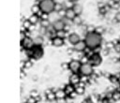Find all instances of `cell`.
I'll return each instance as SVG.
<instances>
[{
  "instance_id": "5b68a950",
  "label": "cell",
  "mask_w": 120,
  "mask_h": 103,
  "mask_svg": "<svg viewBox=\"0 0 120 103\" xmlns=\"http://www.w3.org/2000/svg\"><path fill=\"white\" fill-rule=\"evenodd\" d=\"M102 62V56L99 52H93L91 55H89V63L95 67L98 66Z\"/></svg>"
},
{
  "instance_id": "cb8c5ba5",
  "label": "cell",
  "mask_w": 120,
  "mask_h": 103,
  "mask_svg": "<svg viewBox=\"0 0 120 103\" xmlns=\"http://www.w3.org/2000/svg\"><path fill=\"white\" fill-rule=\"evenodd\" d=\"M63 8H64V5H63V4H61V3H56V2H55V5H54V12L59 13Z\"/></svg>"
},
{
  "instance_id": "4dcf8cb0",
  "label": "cell",
  "mask_w": 120,
  "mask_h": 103,
  "mask_svg": "<svg viewBox=\"0 0 120 103\" xmlns=\"http://www.w3.org/2000/svg\"><path fill=\"white\" fill-rule=\"evenodd\" d=\"M30 96L38 97V96H39V94H38V92L37 90H32V91L30 92Z\"/></svg>"
},
{
  "instance_id": "484cf974",
  "label": "cell",
  "mask_w": 120,
  "mask_h": 103,
  "mask_svg": "<svg viewBox=\"0 0 120 103\" xmlns=\"http://www.w3.org/2000/svg\"><path fill=\"white\" fill-rule=\"evenodd\" d=\"M112 100L114 101H117L120 99V91H113L112 92Z\"/></svg>"
},
{
  "instance_id": "d6a6232c",
  "label": "cell",
  "mask_w": 120,
  "mask_h": 103,
  "mask_svg": "<svg viewBox=\"0 0 120 103\" xmlns=\"http://www.w3.org/2000/svg\"><path fill=\"white\" fill-rule=\"evenodd\" d=\"M82 103H94V100L91 97H86L82 101Z\"/></svg>"
},
{
  "instance_id": "ba28073f",
  "label": "cell",
  "mask_w": 120,
  "mask_h": 103,
  "mask_svg": "<svg viewBox=\"0 0 120 103\" xmlns=\"http://www.w3.org/2000/svg\"><path fill=\"white\" fill-rule=\"evenodd\" d=\"M66 25H67V23L65 22V21H64L63 19H57V20H55V21L52 22V24L53 30H54L56 33L59 32V31L65 30Z\"/></svg>"
},
{
  "instance_id": "8992f818",
  "label": "cell",
  "mask_w": 120,
  "mask_h": 103,
  "mask_svg": "<svg viewBox=\"0 0 120 103\" xmlns=\"http://www.w3.org/2000/svg\"><path fill=\"white\" fill-rule=\"evenodd\" d=\"M82 66V62L78 59H72L68 63V69L71 73H79Z\"/></svg>"
},
{
  "instance_id": "277c9868",
  "label": "cell",
  "mask_w": 120,
  "mask_h": 103,
  "mask_svg": "<svg viewBox=\"0 0 120 103\" xmlns=\"http://www.w3.org/2000/svg\"><path fill=\"white\" fill-rule=\"evenodd\" d=\"M93 73H94V66H93L90 63L82 64L81 68H80V72H79V74H80L81 76L90 77Z\"/></svg>"
},
{
  "instance_id": "e575fe53",
  "label": "cell",
  "mask_w": 120,
  "mask_h": 103,
  "mask_svg": "<svg viewBox=\"0 0 120 103\" xmlns=\"http://www.w3.org/2000/svg\"><path fill=\"white\" fill-rule=\"evenodd\" d=\"M25 37H27V36L25 35V33L22 32V31H21V32H20V41H22Z\"/></svg>"
},
{
  "instance_id": "603a6c76",
  "label": "cell",
  "mask_w": 120,
  "mask_h": 103,
  "mask_svg": "<svg viewBox=\"0 0 120 103\" xmlns=\"http://www.w3.org/2000/svg\"><path fill=\"white\" fill-rule=\"evenodd\" d=\"M34 43L37 46H41L43 44V37L41 36H38L34 38Z\"/></svg>"
},
{
  "instance_id": "83f0119b",
  "label": "cell",
  "mask_w": 120,
  "mask_h": 103,
  "mask_svg": "<svg viewBox=\"0 0 120 103\" xmlns=\"http://www.w3.org/2000/svg\"><path fill=\"white\" fill-rule=\"evenodd\" d=\"M33 66V63L31 60H26L25 62H23V67L25 68H30Z\"/></svg>"
},
{
  "instance_id": "74e56055",
  "label": "cell",
  "mask_w": 120,
  "mask_h": 103,
  "mask_svg": "<svg viewBox=\"0 0 120 103\" xmlns=\"http://www.w3.org/2000/svg\"><path fill=\"white\" fill-rule=\"evenodd\" d=\"M119 62H120V56H119Z\"/></svg>"
},
{
  "instance_id": "ffe728a7",
  "label": "cell",
  "mask_w": 120,
  "mask_h": 103,
  "mask_svg": "<svg viewBox=\"0 0 120 103\" xmlns=\"http://www.w3.org/2000/svg\"><path fill=\"white\" fill-rule=\"evenodd\" d=\"M75 25H82V17H81V15H76L75 16V18L71 21Z\"/></svg>"
},
{
  "instance_id": "7a4b0ae2",
  "label": "cell",
  "mask_w": 120,
  "mask_h": 103,
  "mask_svg": "<svg viewBox=\"0 0 120 103\" xmlns=\"http://www.w3.org/2000/svg\"><path fill=\"white\" fill-rule=\"evenodd\" d=\"M38 5L41 12L43 13L50 14L54 11V5H55L54 0H40L38 2Z\"/></svg>"
},
{
  "instance_id": "4316f807",
  "label": "cell",
  "mask_w": 120,
  "mask_h": 103,
  "mask_svg": "<svg viewBox=\"0 0 120 103\" xmlns=\"http://www.w3.org/2000/svg\"><path fill=\"white\" fill-rule=\"evenodd\" d=\"M56 36H57V37H62V38H65V37H67V31H66V30L59 31V32H57V33H56Z\"/></svg>"
},
{
  "instance_id": "2e32d148",
  "label": "cell",
  "mask_w": 120,
  "mask_h": 103,
  "mask_svg": "<svg viewBox=\"0 0 120 103\" xmlns=\"http://www.w3.org/2000/svg\"><path fill=\"white\" fill-rule=\"evenodd\" d=\"M71 8L73 9V11L75 12L76 15H81V14L82 13V10H83L82 5H80V4H78V3H74Z\"/></svg>"
},
{
  "instance_id": "f1b7e54d",
  "label": "cell",
  "mask_w": 120,
  "mask_h": 103,
  "mask_svg": "<svg viewBox=\"0 0 120 103\" xmlns=\"http://www.w3.org/2000/svg\"><path fill=\"white\" fill-rule=\"evenodd\" d=\"M104 31H105V29H104V27H102V26H97V27H96V30H95V32H97V33H98V34H100V35H102V34L104 33Z\"/></svg>"
},
{
  "instance_id": "7c38bea8",
  "label": "cell",
  "mask_w": 120,
  "mask_h": 103,
  "mask_svg": "<svg viewBox=\"0 0 120 103\" xmlns=\"http://www.w3.org/2000/svg\"><path fill=\"white\" fill-rule=\"evenodd\" d=\"M64 43H65L64 38H62L60 37L55 36V37H52V45L54 47H61L64 45Z\"/></svg>"
},
{
  "instance_id": "4fadbf2b",
  "label": "cell",
  "mask_w": 120,
  "mask_h": 103,
  "mask_svg": "<svg viewBox=\"0 0 120 103\" xmlns=\"http://www.w3.org/2000/svg\"><path fill=\"white\" fill-rule=\"evenodd\" d=\"M54 93H55V97H56L57 100H62V99H65V98L67 97V94H66L64 88H63V89L59 88V89H57Z\"/></svg>"
},
{
  "instance_id": "ac0fdd59",
  "label": "cell",
  "mask_w": 120,
  "mask_h": 103,
  "mask_svg": "<svg viewBox=\"0 0 120 103\" xmlns=\"http://www.w3.org/2000/svg\"><path fill=\"white\" fill-rule=\"evenodd\" d=\"M75 92L77 95L81 96V95H83L84 92H85V87H84V84H82L81 82L75 86Z\"/></svg>"
},
{
  "instance_id": "6da1fadb",
  "label": "cell",
  "mask_w": 120,
  "mask_h": 103,
  "mask_svg": "<svg viewBox=\"0 0 120 103\" xmlns=\"http://www.w3.org/2000/svg\"><path fill=\"white\" fill-rule=\"evenodd\" d=\"M84 42L88 50L95 51L102 44V35L97 32H88L84 36Z\"/></svg>"
},
{
  "instance_id": "d6986e66",
  "label": "cell",
  "mask_w": 120,
  "mask_h": 103,
  "mask_svg": "<svg viewBox=\"0 0 120 103\" xmlns=\"http://www.w3.org/2000/svg\"><path fill=\"white\" fill-rule=\"evenodd\" d=\"M28 20L31 22V23H32V24L36 25V24L40 21V17H39L38 14H31V15H30V17L28 18Z\"/></svg>"
},
{
  "instance_id": "8d00e7d4",
  "label": "cell",
  "mask_w": 120,
  "mask_h": 103,
  "mask_svg": "<svg viewBox=\"0 0 120 103\" xmlns=\"http://www.w3.org/2000/svg\"><path fill=\"white\" fill-rule=\"evenodd\" d=\"M69 1H71L72 3H77V2L79 1V0H69Z\"/></svg>"
},
{
  "instance_id": "f546056e",
  "label": "cell",
  "mask_w": 120,
  "mask_h": 103,
  "mask_svg": "<svg viewBox=\"0 0 120 103\" xmlns=\"http://www.w3.org/2000/svg\"><path fill=\"white\" fill-rule=\"evenodd\" d=\"M38 100L36 99V97L33 96H28V98L26 99V103H37Z\"/></svg>"
},
{
  "instance_id": "30bf717a",
  "label": "cell",
  "mask_w": 120,
  "mask_h": 103,
  "mask_svg": "<svg viewBox=\"0 0 120 103\" xmlns=\"http://www.w3.org/2000/svg\"><path fill=\"white\" fill-rule=\"evenodd\" d=\"M68 42L73 46V45H75L76 43H78V42L81 40V37H80L77 33H70V34L68 36Z\"/></svg>"
},
{
  "instance_id": "1f68e13d",
  "label": "cell",
  "mask_w": 120,
  "mask_h": 103,
  "mask_svg": "<svg viewBox=\"0 0 120 103\" xmlns=\"http://www.w3.org/2000/svg\"><path fill=\"white\" fill-rule=\"evenodd\" d=\"M114 20L116 22H120V11H117L114 14Z\"/></svg>"
},
{
  "instance_id": "8fae6325",
  "label": "cell",
  "mask_w": 120,
  "mask_h": 103,
  "mask_svg": "<svg viewBox=\"0 0 120 103\" xmlns=\"http://www.w3.org/2000/svg\"><path fill=\"white\" fill-rule=\"evenodd\" d=\"M80 82H81V75L79 73H72L69 77V83L76 86Z\"/></svg>"
},
{
  "instance_id": "5bb4252c",
  "label": "cell",
  "mask_w": 120,
  "mask_h": 103,
  "mask_svg": "<svg viewBox=\"0 0 120 103\" xmlns=\"http://www.w3.org/2000/svg\"><path fill=\"white\" fill-rule=\"evenodd\" d=\"M76 14L75 12L73 11V9L70 7V8H66V14H65V18L68 21H72L74 18H75Z\"/></svg>"
},
{
  "instance_id": "9a60e30c",
  "label": "cell",
  "mask_w": 120,
  "mask_h": 103,
  "mask_svg": "<svg viewBox=\"0 0 120 103\" xmlns=\"http://www.w3.org/2000/svg\"><path fill=\"white\" fill-rule=\"evenodd\" d=\"M64 90H65V92H66L67 96H69V95H71L72 93H74V92H75V86H74L73 84H71V83H69V82H68V84H66V85H65Z\"/></svg>"
},
{
  "instance_id": "836d02e7",
  "label": "cell",
  "mask_w": 120,
  "mask_h": 103,
  "mask_svg": "<svg viewBox=\"0 0 120 103\" xmlns=\"http://www.w3.org/2000/svg\"><path fill=\"white\" fill-rule=\"evenodd\" d=\"M61 68L66 70V69H68V63H62L61 64Z\"/></svg>"
},
{
  "instance_id": "44dd1931",
  "label": "cell",
  "mask_w": 120,
  "mask_h": 103,
  "mask_svg": "<svg viewBox=\"0 0 120 103\" xmlns=\"http://www.w3.org/2000/svg\"><path fill=\"white\" fill-rule=\"evenodd\" d=\"M40 7H39V5L38 4H34L32 7H31V12L32 14H38L40 12Z\"/></svg>"
},
{
  "instance_id": "7402d4cb",
  "label": "cell",
  "mask_w": 120,
  "mask_h": 103,
  "mask_svg": "<svg viewBox=\"0 0 120 103\" xmlns=\"http://www.w3.org/2000/svg\"><path fill=\"white\" fill-rule=\"evenodd\" d=\"M109 81L112 82V83H119V79H118V76L115 75V74H110L109 76Z\"/></svg>"
},
{
  "instance_id": "9c48e42d",
  "label": "cell",
  "mask_w": 120,
  "mask_h": 103,
  "mask_svg": "<svg viewBox=\"0 0 120 103\" xmlns=\"http://www.w3.org/2000/svg\"><path fill=\"white\" fill-rule=\"evenodd\" d=\"M86 49H87V47H86V44H85L84 40H80L78 43L73 45V50L76 52H83Z\"/></svg>"
},
{
  "instance_id": "52a82bcc",
  "label": "cell",
  "mask_w": 120,
  "mask_h": 103,
  "mask_svg": "<svg viewBox=\"0 0 120 103\" xmlns=\"http://www.w3.org/2000/svg\"><path fill=\"white\" fill-rule=\"evenodd\" d=\"M21 46L28 51V50H31L34 46H35V43H34V38L30 37H25L22 41H21Z\"/></svg>"
},
{
  "instance_id": "e0dca14e",
  "label": "cell",
  "mask_w": 120,
  "mask_h": 103,
  "mask_svg": "<svg viewBox=\"0 0 120 103\" xmlns=\"http://www.w3.org/2000/svg\"><path fill=\"white\" fill-rule=\"evenodd\" d=\"M46 94V99L48 101H55L56 100V97H55V93L52 90H48L45 92Z\"/></svg>"
},
{
  "instance_id": "d590c367",
  "label": "cell",
  "mask_w": 120,
  "mask_h": 103,
  "mask_svg": "<svg viewBox=\"0 0 120 103\" xmlns=\"http://www.w3.org/2000/svg\"><path fill=\"white\" fill-rule=\"evenodd\" d=\"M101 103H111V98L104 97V98L101 99Z\"/></svg>"
},
{
  "instance_id": "d4e9b609",
  "label": "cell",
  "mask_w": 120,
  "mask_h": 103,
  "mask_svg": "<svg viewBox=\"0 0 120 103\" xmlns=\"http://www.w3.org/2000/svg\"><path fill=\"white\" fill-rule=\"evenodd\" d=\"M31 25H32V23H31V22L27 19V20H24L23 22H22V27L25 29V30H29V28L31 27Z\"/></svg>"
},
{
  "instance_id": "3957f363",
  "label": "cell",
  "mask_w": 120,
  "mask_h": 103,
  "mask_svg": "<svg viewBox=\"0 0 120 103\" xmlns=\"http://www.w3.org/2000/svg\"><path fill=\"white\" fill-rule=\"evenodd\" d=\"M44 54V51L42 49L41 46H37L35 45L31 50H28L27 51V55L29 58H32V59H36V60H38L40 59Z\"/></svg>"
}]
</instances>
